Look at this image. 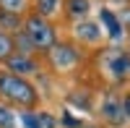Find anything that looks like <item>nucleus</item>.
Listing matches in <instances>:
<instances>
[{
	"mask_svg": "<svg viewBox=\"0 0 130 128\" xmlns=\"http://www.w3.org/2000/svg\"><path fill=\"white\" fill-rule=\"evenodd\" d=\"M42 99L44 97L39 94L34 81L21 79L0 66V102L3 105H8L13 110H37Z\"/></svg>",
	"mask_w": 130,
	"mask_h": 128,
	"instance_id": "obj_1",
	"label": "nucleus"
},
{
	"mask_svg": "<svg viewBox=\"0 0 130 128\" xmlns=\"http://www.w3.org/2000/svg\"><path fill=\"white\" fill-rule=\"evenodd\" d=\"M21 31L31 39V45H34V50H37L39 58L47 55V52L65 37L62 34V24L47 21V18H42L37 13H26L24 16V26H21Z\"/></svg>",
	"mask_w": 130,
	"mask_h": 128,
	"instance_id": "obj_4",
	"label": "nucleus"
},
{
	"mask_svg": "<svg viewBox=\"0 0 130 128\" xmlns=\"http://www.w3.org/2000/svg\"><path fill=\"white\" fill-rule=\"evenodd\" d=\"M96 16H99L96 21H99V26H102V31H104V39H107V45L125 47L127 29L122 26V21H120V16H117V10H115V8H109V5H102Z\"/></svg>",
	"mask_w": 130,
	"mask_h": 128,
	"instance_id": "obj_7",
	"label": "nucleus"
},
{
	"mask_svg": "<svg viewBox=\"0 0 130 128\" xmlns=\"http://www.w3.org/2000/svg\"><path fill=\"white\" fill-rule=\"evenodd\" d=\"M68 102L73 105V110H83V112H94V102H96V92L91 86H75L68 94Z\"/></svg>",
	"mask_w": 130,
	"mask_h": 128,
	"instance_id": "obj_11",
	"label": "nucleus"
},
{
	"mask_svg": "<svg viewBox=\"0 0 130 128\" xmlns=\"http://www.w3.org/2000/svg\"><path fill=\"white\" fill-rule=\"evenodd\" d=\"M91 0H62V26L91 16Z\"/></svg>",
	"mask_w": 130,
	"mask_h": 128,
	"instance_id": "obj_9",
	"label": "nucleus"
},
{
	"mask_svg": "<svg viewBox=\"0 0 130 128\" xmlns=\"http://www.w3.org/2000/svg\"><path fill=\"white\" fill-rule=\"evenodd\" d=\"M62 34H65V39H70L73 45L83 47L86 52H94V50H99L102 45H107L99 21L91 18V16L83 18V21H75V24H65L62 26Z\"/></svg>",
	"mask_w": 130,
	"mask_h": 128,
	"instance_id": "obj_5",
	"label": "nucleus"
},
{
	"mask_svg": "<svg viewBox=\"0 0 130 128\" xmlns=\"http://www.w3.org/2000/svg\"><path fill=\"white\" fill-rule=\"evenodd\" d=\"M13 45H16V52H24V55H37L31 39L24 34V31H16V34H13Z\"/></svg>",
	"mask_w": 130,
	"mask_h": 128,
	"instance_id": "obj_18",
	"label": "nucleus"
},
{
	"mask_svg": "<svg viewBox=\"0 0 130 128\" xmlns=\"http://www.w3.org/2000/svg\"><path fill=\"white\" fill-rule=\"evenodd\" d=\"M16 52V45H13V34H5V31H0V66Z\"/></svg>",
	"mask_w": 130,
	"mask_h": 128,
	"instance_id": "obj_17",
	"label": "nucleus"
},
{
	"mask_svg": "<svg viewBox=\"0 0 130 128\" xmlns=\"http://www.w3.org/2000/svg\"><path fill=\"white\" fill-rule=\"evenodd\" d=\"M109 3V8L115 5V10H120V8H125V5H130V0H107Z\"/></svg>",
	"mask_w": 130,
	"mask_h": 128,
	"instance_id": "obj_21",
	"label": "nucleus"
},
{
	"mask_svg": "<svg viewBox=\"0 0 130 128\" xmlns=\"http://www.w3.org/2000/svg\"><path fill=\"white\" fill-rule=\"evenodd\" d=\"M42 63H44V71L55 73V76H73L91 63V52H86L83 47L62 37L47 55H42Z\"/></svg>",
	"mask_w": 130,
	"mask_h": 128,
	"instance_id": "obj_3",
	"label": "nucleus"
},
{
	"mask_svg": "<svg viewBox=\"0 0 130 128\" xmlns=\"http://www.w3.org/2000/svg\"><path fill=\"white\" fill-rule=\"evenodd\" d=\"M125 50H127V55H130V29H127V37H125Z\"/></svg>",
	"mask_w": 130,
	"mask_h": 128,
	"instance_id": "obj_22",
	"label": "nucleus"
},
{
	"mask_svg": "<svg viewBox=\"0 0 130 128\" xmlns=\"http://www.w3.org/2000/svg\"><path fill=\"white\" fill-rule=\"evenodd\" d=\"M21 26H24V16L0 10V31H5V34H16V31H21Z\"/></svg>",
	"mask_w": 130,
	"mask_h": 128,
	"instance_id": "obj_12",
	"label": "nucleus"
},
{
	"mask_svg": "<svg viewBox=\"0 0 130 128\" xmlns=\"http://www.w3.org/2000/svg\"><path fill=\"white\" fill-rule=\"evenodd\" d=\"M96 118L104 123V128H125V112H122V92L115 86L102 89L96 97Z\"/></svg>",
	"mask_w": 130,
	"mask_h": 128,
	"instance_id": "obj_6",
	"label": "nucleus"
},
{
	"mask_svg": "<svg viewBox=\"0 0 130 128\" xmlns=\"http://www.w3.org/2000/svg\"><path fill=\"white\" fill-rule=\"evenodd\" d=\"M0 128H18V110L0 102Z\"/></svg>",
	"mask_w": 130,
	"mask_h": 128,
	"instance_id": "obj_16",
	"label": "nucleus"
},
{
	"mask_svg": "<svg viewBox=\"0 0 130 128\" xmlns=\"http://www.w3.org/2000/svg\"><path fill=\"white\" fill-rule=\"evenodd\" d=\"M18 128H42V112L37 110H18Z\"/></svg>",
	"mask_w": 130,
	"mask_h": 128,
	"instance_id": "obj_13",
	"label": "nucleus"
},
{
	"mask_svg": "<svg viewBox=\"0 0 130 128\" xmlns=\"http://www.w3.org/2000/svg\"><path fill=\"white\" fill-rule=\"evenodd\" d=\"M117 16H120V21H122V26H125V29H130V5L120 8V10H117Z\"/></svg>",
	"mask_w": 130,
	"mask_h": 128,
	"instance_id": "obj_20",
	"label": "nucleus"
},
{
	"mask_svg": "<svg viewBox=\"0 0 130 128\" xmlns=\"http://www.w3.org/2000/svg\"><path fill=\"white\" fill-rule=\"evenodd\" d=\"M57 118H60V128H86V125H89L83 118H78L75 112H70V107H65Z\"/></svg>",
	"mask_w": 130,
	"mask_h": 128,
	"instance_id": "obj_15",
	"label": "nucleus"
},
{
	"mask_svg": "<svg viewBox=\"0 0 130 128\" xmlns=\"http://www.w3.org/2000/svg\"><path fill=\"white\" fill-rule=\"evenodd\" d=\"M29 13H37L42 18H47V21L62 24V0H31Z\"/></svg>",
	"mask_w": 130,
	"mask_h": 128,
	"instance_id": "obj_10",
	"label": "nucleus"
},
{
	"mask_svg": "<svg viewBox=\"0 0 130 128\" xmlns=\"http://www.w3.org/2000/svg\"><path fill=\"white\" fill-rule=\"evenodd\" d=\"M91 63L96 66L102 81L107 86H122L130 79V55L125 47H115V45H102L99 50L91 52Z\"/></svg>",
	"mask_w": 130,
	"mask_h": 128,
	"instance_id": "obj_2",
	"label": "nucleus"
},
{
	"mask_svg": "<svg viewBox=\"0 0 130 128\" xmlns=\"http://www.w3.org/2000/svg\"><path fill=\"white\" fill-rule=\"evenodd\" d=\"M122 112H125V120L130 125V86L122 89Z\"/></svg>",
	"mask_w": 130,
	"mask_h": 128,
	"instance_id": "obj_19",
	"label": "nucleus"
},
{
	"mask_svg": "<svg viewBox=\"0 0 130 128\" xmlns=\"http://www.w3.org/2000/svg\"><path fill=\"white\" fill-rule=\"evenodd\" d=\"M0 10L16 13V16H26L31 10V0H0Z\"/></svg>",
	"mask_w": 130,
	"mask_h": 128,
	"instance_id": "obj_14",
	"label": "nucleus"
},
{
	"mask_svg": "<svg viewBox=\"0 0 130 128\" xmlns=\"http://www.w3.org/2000/svg\"><path fill=\"white\" fill-rule=\"evenodd\" d=\"M3 68L10 71V73H16V76H21V79L34 81L39 73L44 71V63H42L39 55H24V52H13V55L3 63Z\"/></svg>",
	"mask_w": 130,
	"mask_h": 128,
	"instance_id": "obj_8",
	"label": "nucleus"
}]
</instances>
